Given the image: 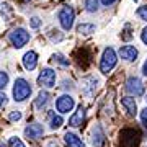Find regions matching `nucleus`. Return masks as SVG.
Listing matches in <instances>:
<instances>
[{
	"label": "nucleus",
	"mask_w": 147,
	"mask_h": 147,
	"mask_svg": "<svg viewBox=\"0 0 147 147\" xmlns=\"http://www.w3.org/2000/svg\"><path fill=\"white\" fill-rule=\"evenodd\" d=\"M8 118H10V121H18L21 118V113H20V111H13V113H10Z\"/></svg>",
	"instance_id": "23"
},
{
	"label": "nucleus",
	"mask_w": 147,
	"mask_h": 147,
	"mask_svg": "<svg viewBox=\"0 0 147 147\" xmlns=\"http://www.w3.org/2000/svg\"><path fill=\"white\" fill-rule=\"evenodd\" d=\"M64 141H65L67 147H85L84 142L80 141V139L75 136V134H72V132H67V134L64 136Z\"/></svg>",
	"instance_id": "14"
},
{
	"label": "nucleus",
	"mask_w": 147,
	"mask_h": 147,
	"mask_svg": "<svg viewBox=\"0 0 147 147\" xmlns=\"http://www.w3.org/2000/svg\"><path fill=\"white\" fill-rule=\"evenodd\" d=\"M101 2H103V5L108 7V5H113V3H115L116 0H101Z\"/></svg>",
	"instance_id": "29"
},
{
	"label": "nucleus",
	"mask_w": 147,
	"mask_h": 147,
	"mask_svg": "<svg viewBox=\"0 0 147 147\" xmlns=\"http://www.w3.org/2000/svg\"><path fill=\"white\" fill-rule=\"evenodd\" d=\"M126 90L131 95H134V96H141V95L144 93V85H142L141 79H137V77H129L127 82H126Z\"/></svg>",
	"instance_id": "7"
},
{
	"label": "nucleus",
	"mask_w": 147,
	"mask_h": 147,
	"mask_svg": "<svg viewBox=\"0 0 147 147\" xmlns=\"http://www.w3.org/2000/svg\"><path fill=\"white\" fill-rule=\"evenodd\" d=\"M38 84L42 85V87H47V88L54 87V84H56V72L53 69H42L39 77H38Z\"/></svg>",
	"instance_id": "6"
},
{
	"label": "nucleus",
	"mask_w": 147,
	"mask_h": 147,
	"mask_svg": "<svg viewBox=\"0 0 147 147\" xmlns=\"http://www.w3.org/2000/svg\"><path fill=\"white\" fill-rule=\"evenodd\" d=\"M118 62V57H116V53L113 47H106L103 51V56H101V62H100V69L103 74H108L111 69L116 65Z\"/></svg>",
	"instance_id": "2"
},
{
	"label": "nucleus",
	"mask_w": 147,
	"mask_h": 147,
	"mask_svg": "<svg viewBox=\"0 0 147 147\" xmlns=\"http://www.w3.org/2000/svg\"><path fill=\"white\" fill-rule=\"evenodd\" d=\"M56 57H57V61H59V62H61V64H62V65H69V61H64V57H62V56H61V54H57Z\"/></svg>",
	"instance_id": "26"
},
{
	"label": "nucleus",
	"mask_w": 147,
	"mask_h": 147,
	"mask_svg": "<svg viewBox=\"0 0 147 147\" xmlns=\"http://www.w3.org/2000/svg\"><path fill=\"white\" fill-rule=\"evenodd\" d=\"M56 108H57V111H61V113H69V111L74 108V98L70 95H62V96H59L57 101H56Z\"/></svg>",
	"instance_id": "8"
},
{
	"label": "nucleus",
	"mask_w": 147,
	"mask_h": 147,
	"mask_svg": "<svg viewBox=\"0 0 147 147\" xmlns=\"http://www.w3.org/2000/svg\"><path fill=\"white\" fill-rule=\"evenodd\" d=\"M95 30H96V26L92 23H82L77 26V33H80V34H92V33H95Z\"/></svg>",
	"instance_id": "16"
},
{
	"label": "nucleus",
	"mask_w": 147,
	"mask_h": 147,
	"mask_svg": "<svg viewBox=\"0 0 147 147\" xmlns=\"http://www.w3.org/2000/svg\"><path fill=\"white\" fill-rule=\"evenodd\" d=\"M7 84H8V75L5 72H0V90L5 88Z\"/></svg>",
	"instance_id": "21"
},
{
	"label": "nucleus",
	"mask_w": 147,
	"mask_h": 147,
	"mask_svg": "<svg viewBox=\"0 0 147 147\" xmlns=\"http://www.w3.org/2000/svg\"><path fill=\"white\" fill-rule=\"evenodd\" d=\"M0 147H7V146H3V144H0Z\"/></svg>",
	"instance_id": "31"
},
{
	"label": "nucleus",
	"mask_w": 147,
	"mask_h": 147,
	"mask_svg": "<svg viewBox=\"0 0 147 147\" xmlns=\"http://www.w3.org/2000/svg\"><path fill=\"white\" fill-rule=\"evenodd\" d=\"M23 65L26 70H33V69L38 65V54L34 51H30L23 56Z\"/></svg>",
	"instance_id": "10"
},
{
	"label": "nucleus",
	"mask_w": 147,
	"mask_h": 147,
	"mask_svg": "<svg viewBox=\"0 0 147 147\" xmlns=\"http://www.w3.org/2000/svg\"><path fill=\"white\" fill-rule=\"evenodd\" d=\"M39 25H41L39 18H36V16H34V18H31V26H33V28H38Z\"/></svg>",
	"instance_id": "25"
},
{
	"label": "nucleus",
	"mask_w": 147,
	"mask_h": 147,
	"mask_svg": "<svg viewBox=\"0 0 147 147\" xmlns=\"http://www.w3.org/2000/svg\"><path fill=\"white\" fill-rule=\"evenodd\" d=\"M141 38H142V41L147 44V28H144V31H142V36Z\"/></svg>",
	"instance_id": "28"
},
{
	"label": "nucleus",
	"mask_w": 147,
	"mask_h": 147,
	"mask_svg": "<svg viewBox=\"0 0 147 147\" xmlns=\"http://www.w3.org/2000/svg\"><path fill=\"white\" fill-rule=\"evenodd\" d=\"M103 131H101V127L100 126H96L93 129V139H92V142H93V146L95 147H101V144H103V141H105V139H103Z\"/></svg>",
	"instance_id": "15"
},
{
	"label": "nucleus",
	"mask_w": 147,
	"mask_h": 147,
	"mask_svg": "<svg viewBox=\"0 0 147 147\" xmlns=\"http://www.w3.org/2000/svg\"><path fill=\"white\" fill-rule=\"evenodd\" d=\"M142 69H144V75L147 77V61L144 62V67H142Z\"/></svg>",
	"instance_id": "30"
},
{
	"label": "nucleus",
	"mask_w": 147,
	"mask_h": 147,
	"mask_svg": "<svg viewBox=\"0 0 147 147\" xmlns=\"http://www.w3.org/2000/svg\"><path fill=\"white\" fill-rule=\"evenodd\" d=\"M146 101H147V96H146Z\"/></svg>",
	"instance_id": "33"
},
{
	"label": "nucleus",
	"mask_w": 147,
	"mask_h": 147,
	"mask_svg": "<svg viewBox=\"0 0 147 147\" xmlns=\"http://www.w3.org/2000/svg\"><path fill=\"white\" fill-rule=\"evenodd\" d=\"M121 139H119V146L121 147H137L141 142V132L137 129H123L121 131Z\"/></svg>",
	"instance_id": "1"
},
{
	"label": "nucleus",
	"mask_w": 147,
	"mask_h": 147,
	"mask_svg": "<svg viewBox=\"0 0 147 147\" xmlns=\"http://www.w3.org/2000/svg\"><path fill=\"white\" fill-rule=\"evenodd\" d=\"M85 7L88 11H96L98 10V0H85Z\"/></svg>",
	"instance_id": "18"
},
{
	"label": "nucleus",
	"mask_w": 147,
	"mask_h": 147,
	"mask_svg": "<svg viewBox=\"0 0 147 147\" xmlns=\"http://www.w3.org/2000/svg\"><path fill=\"white\" fill-rule=\"evenodd\" d=\"M74 18H75V11H74L72 7H64L62 10L59 11V21H61L64 30H70L72 28Z\"/></svg>",
	"instance_id": "4"
},
{
	"label": "nucleus",
	"mask_w": 147,
	"mask_h": 147,
	"mask_svg": "<svg viewBox=\"0 0 147 147\" xmlns=\"http://www.w3.org/2000/svg\"><path fill=\"white\" fill-rule=\"evenodd\" d=\"M23 2H30V0H23Z\"/></svg>",
	"instance_id": "32"
},
{
	"label": "nucleus",
	"mask_w": 147,
	"mask_h": 147,
	"mask_svg": "<svg viewBox=\"0 0 147 147\" xmlns=\"http://www.w3.org/2000/svg\"><path fill=\"white\" fill-rule=\"evenodd\" d=\"M137 15L141 16L142 20H147V5L146 7H141V8L137 10Z\"/></svg>",
	"instance_id": "22"
},
{
	"label": "nucleus",
	"mask_w": 147,
	"mask_h": 147,
	"mask_svg": "<svg viewBox=\"0 0 147 147\" xmlns=\"http://www.w3.org/2000/svg\"><path fill=\"white\" fill-rule=\"evenodd\" d=\"M31 95V87L25 79H18L15 82V87H13V96H15L16 101H23L26 100L28 96Z\"/></svg>",
	"instance_id": "3"
},
{
	"label": "nucleus",
	"mask_w": 147,
	"mask_h": 147,
	"mask_svg": "<svg viewBox=\"0 0 147 147\" xmlns=\"http://www.w3.org/2000/svg\"><path fill=\"white\" fill-rule=\"evenodd\" d=\"M141 119H142V123H144V126H147V108H144V110H142Z\"/></svg>",
	"instance_id": "24"
},
{
	"label": "nucleus",
	"mask_w": 147,
	"mask_h": 147,
	"mask_svg": "<svg viewBox=\"0 0 147 147\" xmlns=\"http://www.w3.org/2000/svg\"><path fill=\"white\" fill-rule=\"evenodd\" d=\"M25 134H26L28 139H39V137H42V134H44V129H42L41 124L33 123V124H30V126L25 129Z\"/></svg>",
	"instance_id": "9"
},
{
	"label": "nucleus",
	"mask_w": 147,
	"mask_h": 147,
	"mask_svg": "<svg viewBox=\"0 0 147 147\" xmlns=\"http://www.w3.org/2000/svg\"><path fill=\"white\" fill-rule=\"evenodd\" d=\"M84 118H85V110H84V106L80 105L79 108H77V111L72 115V118L69 119V124L72 127H79L82 123H84Z\"/></svg>",
	"instance_id": "11"
},
{
	"label": "nucleus",
	"mask_w": 147,
	"mask_h": 147,
	"mask_svg": "<svg viewBox=\"0 0 147 147\" xmlns=\"http://www.w3.org/2000/svg\"><path fill=\"white\" fill-rule=\"evenodd\" d=\"M8 146L10 147H25V144H23V141H20L18 137H10Z\"/></svg>",
	"instance_id": "20"
},
{
	"label": "nucleus",
	"mask_w": 147,
	"mask_h": 147,
	"mask_svg": "<svg viewBox=\"0 0 147 147\" xmlns=\"http://www.w3.org/2000/svg\"><path fill=\"white\" fill-rule=\"evenodd\" d=\"M10 41L15 47H21L25 46L28 41H30V33H26L23 28H16L10 33Z\"/></svg>",
	"instance_id": "5"
},
{
	"label": "nucleus",
	"mask_w": 147,
	"mask_h": 147,
	"mask_svg": "<svg viewBox=\"0 0 147 147\" xmlns=\"http://www.w3.org/2000/svg\"><path fill=\"white\" fill-rule=\"evenodd\" d=\"M119 56L126 61H136L137 57V49L134 46H123L119 49Z\"/></svg>",
	"instance_id": "12"
},
{
	"label": "nucleus",
	"mask_w": 147,
	"mask_h": 147,
	"mask_svg": "<svg viewBox=\"0 0 147 147\" xmlns=\"http://www.w3.org/2000/svg\"><path fill=\"white\" fill-rule=\"evenodd\" d=\"M47 100H49V93L47 92H41V93L38 95V98H36V103L34 105L38 106V108H41L42 105H46Z\"/></svg>",
	"instance_id": "17"
},
{
	"label": "nucleus",
	"mask_w": 147,
	"mask_h": 147,
	"mask_svg": "<svg viewBox=\"0 0 147 147\" xmlns=\"http://www.w3.org/2000/svg\"><path fill=\"white\" fill-rule=\"evenodd\" d=\"M7 103V96H5V93H0V106H3Z\"/></svg>",
	"instance_id": "27"
},
{
	"label": "nucleus",
	"mask_w": 147,
	"mask_h": 147,
	"mask_svg": "<svg viewBox=\"0 0 147 147\" xmlns=\"http://www.w3.org/2000/svg\"><path fill=\"white\" fill-rule=\"evenodd\" d=\"M121 105L126 108V111L131 116L137 115V105H136V101H134L132 96H124V98H121Z\"/></svg>",
	"instance_id": "13"
},
{
	"label": "nucleus",
	"mask_w": 147,
	"mask_h": 147,
	"mask_svg": "<svg viewBox=\"0 0 147 147\" xmlns=\"http://www.w3.org/2000/svg\"><path fill=\"white\" fill-rule=\"evenodd\" d=\"M64 119L61 118V116H54L53 119H51V129H59V127L62 126Z\"/></svg>",
	"instance_id": "19"
}]
</instances>
